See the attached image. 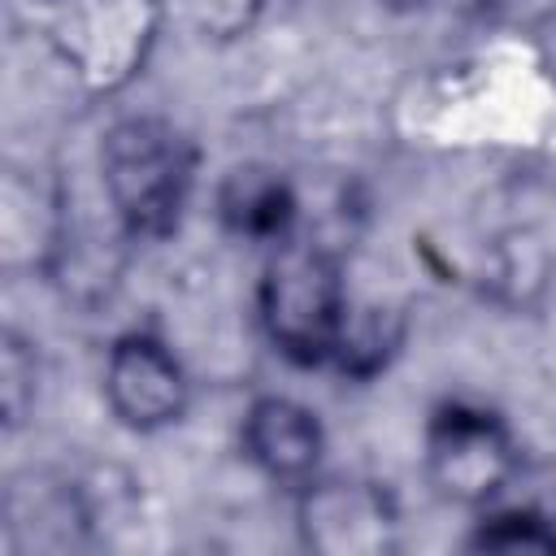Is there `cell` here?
I'll return each mask as SVG.
<instances>
[{
    "label": "cell",
    "mask_w": 556,
    "mask_h": 556,
    "mask_svg": "<svg viewBox=\"0 0 556 556\" xmlns=\"http://www.w3.org/2000/svg\"><path fill=\"white\" fill-rule=\"evenodd\" d=\"M104 182L126 230L161 239L182 213L191 187V148L174 126L130 117L104 139Z\"/></svg>",
    "instance_id": "6da1fadb"
},
{
    "label": "cell",
    "mask_w": 556,
    "mask_h": 556,
    "mask_svg": "<svg viewBox=\"0 0 556 556\" xmlns=\"http://www.w3.org/2000/svg\"><path fill=\"white\" fill-rule=\"evenodd\" d=\"M261 317L269 339L291 361H321L339 352L348 317H343V282L339 265L321 248L287 243L261 282Z\"/></svg>",
    "instance_id": "7a4b0ae2"
},
{
    "label": "cell",
    "mask_w": 556,
    "mask_h": 556,
    "mask_svg": "<svg viewBox=\"0 0 556 556\" xmlns=\"http://www.w3.org/2000/svg\"><path fill=\"white\" fill-rule=\"evenodd\" d=\"M513 460V439L482 408L452 404L430 421V473L439 491L456 500L495 495L508 482Z\"/></svg>",
    "instance_id": "3957f363"
},
{
    "label": "cell",
    "mask_w": 556,
    "mask_h": 556,
    "mask_svg": "<svg viewBox=\"0 0 556 556\" xmlns=\"http://www.w3.org/2000/svg\"><path fill=\"white\" fill-rule=\"evenodd\" d=\"M104 387H109V404L117 408V417L139 430L174 421L187 400L178 361L156 339H143V334H130L113 348Z\"/></svg>",
    "instance_id": "277c9868"
},
{
    "label": "cell",
    "mask_w": 556,
    "mask_h": 556,
    "mask_svg": "<svg viewBox=\"0 0 556 556\" xmlns=\"http://www.w3.org/2000/svg\"><path fill=\"white\" fill-rule=\"evenodd\" d=\"M308 543L326 552H369L387 543V504L361 482H326L304 504Z\"/></svg>",
    "instance_id": "5b68a950"
},
{
    "label": "cell",
    "mask_w": 556,
    "mask_h": 556,
    "mask_svg": "<svg viewBox=\"0 0 556 556\" xmlns=\"http://www.w3.org/2000/svg\"><path fill=\"white\" fill-rule=\"evenodd\" d=\"M243 443H248L252 460L261 469H269L274 478H304L317 465L321 430L308 408H300L291 400H261L248 413Z\"/></svg>",
    "instance_id": "8992f818"
},
{
    "label": "cell",
    "mask_w": 556,
    "mask_h": 556,
    "mask_svg": "<svg viewBox=\"0 0 556 556\" xmlns=\"http://www.w3.org/2000/svg\"><path fill=\"white\" fill-rule=\"evenodd\" d=\"M295 200L287 182L269 169H235L222 187V217L230 230L252 239H274L291 226Z\"/></svg>",
    "instance_id": "52a82bcc"
},
{
    "label": "cell",
    "mask_w": 556,
    "mask_h": 556,
    "mask_svg": "<svg viewBox=\"0 0 556 556\" xmlns=\"http://www.w3.org/2000/svg\"><path fill=\"white\" fill-rule=\"evenodd\" d=\"M482 4L508 22H543L556 13V0H482Z\"/></svg>",
    "instance_id": "ba28073f"
},
{
    "label": "cell",
    "mask_w": 556,
    "mask_h": 556,
    "mask_svg": "<svg viewBox=\"0 0 556 556\" xmlns=\"http://www.w3.org/2000/svg\"><path fill=\"white\" fill-rule=\"evenodd\" d=\"M400 4H421V0H400Z\"/></svg>",
    "instance_id": "9c48e42d"
}]
</instances>
